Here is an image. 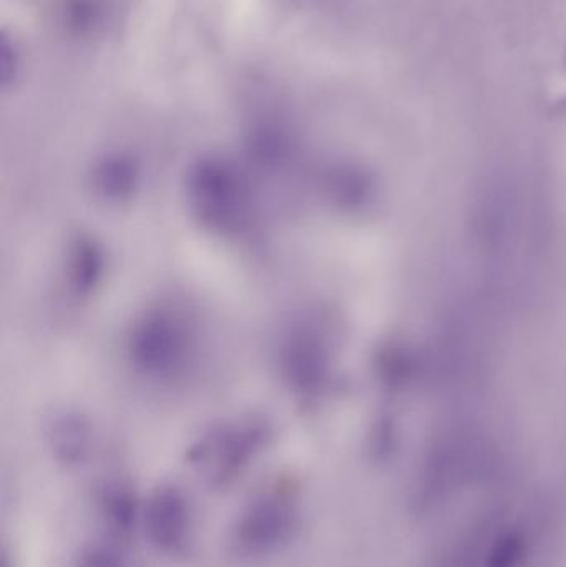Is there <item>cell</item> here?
<instances>
[{"label":"cell","instance_id":"obj_1","mask_svg":"<svg viewBox=\"0 0 566 567\" xmlns=\"http://www.w3.org/2000/svg\"><path fill=\"white\" fill-rule=\"evenodd\" d=\"M301 526V509L291 493H259L236 518L231 543L243 558L263 559L291 545Z\"/></svg>","mask_w":566,"mask_h":567},{"label":"cell","instance_id":"obj_2","mask_svg":"<svg viewBox=\"0 0 566 567\" xmlns=\"http://www.w3.org/2000/svg\"><path fill=\"white\" fill-rule=\"evenodd\" d=\"M143 528L156 551L178 556L192 542V506L175 486L156 489L143 505Z\"/></svg>","mask_w":566,"mask_h":567},{"label":"cell","instance_id":"obj_5","mask_svg":"<svg viewBox=\"0 0 566 567\" xmlns=\"http://www.w3.org/2000/svg\"><path fill=\"white\" fill-rule=\"evenodd\" d=\"M17 69H19V56H17L16 47L3 33L2 45H0V72H2L3 85L16 76Z\"/></svg>","mask_w":566,"mask_h":567},{"label":"cell","instance_id":"obj_4","mask_svg":"<svg viewBox=\"0 0 566 567\" xmlns=\"http://www.w3.org/2000/svg\"><path fill=\"white\" fill-rule=\"evenodd\" d=\"M75 567H128L119 546L112 543H90L76 556Z\"/></svg>","mask_w":566,"mask_h":567},{"label":"cell","instance_id":"obj_3","mask_svg":"<svg viewBox=\"0 0 566 567\" xmlns=\"http://www.w3.org/2000/svg\"><path fill=\"white\" fill-rule=\"evenodd\" d=\"M93 502L100 522L113 538H130L142 525L143 506L136 493L125 483H103L96 489Z\"/></svg>","mask_w":566,"mask_h":567}]
</instances>
